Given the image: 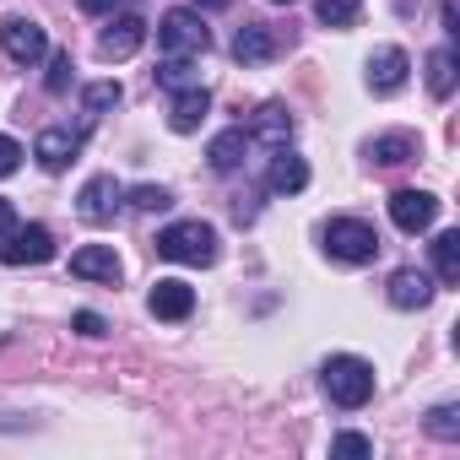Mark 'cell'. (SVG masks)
<instances>
[{
	"mask_svg": "<svg viewBox=\"0 0 460 460\" xmlns=\"http://www.w3.org/2000/svg\"><path fill=\"white\" fill-rule=\"evenodd\" d=\"M433 217H438V200L428 190H395L390 195V222L401 234H422V227H433Z\"/></svg>",
	"mask_w": 460,
	"mask_h": 460,
	"instance_id": "9c48e42d",
	"label": "cell"
},
{
	"mask_svg": "<svg viewBox=\"0 0 460 460\" xmlns=\"http://www.w3.org/2000/svg\"><path fill=\"white\" fill-rule=\"evenodd\" d=\"M266 184H271L277 195H298V190L309 184V163H304L298 152L277 146V157H271V173H266Z\"/></svg>",
	"mask_w": 460,
	"mask_h": 460,
	"instance_id": "d6986e66",
	"label": "cell"
},
{
	"mask_svg": "<svg viewBox=\"0 0 460 460\" xmlns=\"http://www.w3.org/2000/svg\"><path fill=\"white\" fill-rule=\"evenodd\" d=\"M119 200H125L119 179H114V173H98V179H87V184H82V195H76V211H82V222L103 227V222H114Z\"/></svg>",
	"mask_w": 460,
	"mask_h": 460,
	"instance_id": "52a82bcc",
	"label": "cell"
},
{
	"mask_svg": "<svg viewBox=\"0 0 460 460\" xmlns=\"http://www.w3.org/2000/svg\"><path fill=\"white\" fill-rule=\"evenodd\" d=\"M0 49H6V60H17V66H39V60L49 55V39H44L39 22L6 17V28H0Z\"/></svg>",
	"mask_w": 460,
	"mask_h": 460,
	"instance_id": "8992f818",
	"label": "cell"
},
{
	"mask_svg": "<svg viewBox=\"0 0 460 460\" xmlns=\"http://www.w3.org/2000/svg\"><path fill=\"white\" fill-rule=\"evenodd\" d=\"M250 141H266L271 152L288 146V141H293V114H288L282 103H261V109H255V125H250Z\"/></svg>",
	"mask_w": 460,
	"mask_h": 460,
	"instance_id": "e0dca14e",
	"label": "cell"
},
{
	"mask_svg": "<svg viewBox=\"0 0 460 460\" xmlns=\"http://www.w3.org/2000/svg\"><path fill=\"white\" fill-rule=\"evenodd\" d=\"M428 433L433 438H460V411L455 406H433L428 411Z\"/></svg>",
	"mask_w": 460,
	"mask_h": 460,
	"instance_id": "4316f807",
	"label": "cell"
},
{
	"mask_svg": "<svg viewBox=\"0 0 460 460\" xmlns=\"http://www.w3.org/2000/svg\"><path fill=\"white\" fill-rule=\"evenodd\" d=\"M157 255L163 261H179V266H211L217 261V227L211 222H173L157 234Z\"/></svg>",
	"mask_w": 460,
	"mask_h": 460,
	"instance_id": "7a4b0ae2",
	"label": "cell"
},
{
	"mask_svg": "<svg viewBox=\"0 0 460 460\" xmlns=\"http://www.w3.org/2000/svg\"><path fill=\"white\" fill-rule=\"evenodd\" d=\"M250 146H255V141H250V130H244V125H234V130L211 136L206 157H211V168H217V173H234V168H244V152H250Z\"/></svg>",
	"mask_w": 460,
	"mask_h": 460,
	"instance_id": "2e32d148",
	"label": "cell"
},
{
	"mask_svg": "<svg viewBox=\"0 0 460 460\" xmlns=\"http://www.w3.org/2000/svg\"><path fill=\"white\" fill-rule=\"evenodd\" d=\"M12 227H17V211H12V200H0V239H6Z\"/></svg>",
	"mask_w": 460,
	"mask_h": 460,
	"instance_id": "1f68e13d",
	"label": "cell"
},
{
	"mask_svg": "<svg viewBox=\"0 0 460 460\" xmlns=\"http://www.w3.org/2000/svg\"><path fill=\"white\" fill-rule=\"evenodd\" d=\"M200 6H227V0H200Z\"/></svg>",
	"mask_w": 460,
	"mask_h": 460,
	"instance_id": "836d02e7",
	"label": "cell"
},
{
	"mask_svg": "<svg viewBox=\"0 0 460 460\" xmlns=\"http://www.w3.org/2000/svg\"><path fill=\"white\" fill-rule=\"evenodd\" d=\"M358 12H363V0H314V17L325 28H352Z\"/></svg>",
	"mask_w": 460,
	"mask_h": 460,
	"instance_id": "603a6c76",
	"label": "cell"
},
{
	"mask_svg": "<svg viewBox=\"0 0 460 460\" xmlns=\"http://www.w3.org/2000/svg\"><path fill=\"white\" fill-rule=\"evenodd\" d=\"M325 395H331V406H341V411L368 406V401H374V363H363V358H352V352L331 358V363H325Z\"/></svg>",
	"mask_w": 460,
	"mask_h": 460,
	"instance_id": "6da1fadb",
	"label": "cell"
},
{
	"mask_svg": "<svg viewBox=\"0 0 460 460\" xmlns=\"http://www.w3.org/2000/svg\"><path fill=\"white\" fill-rule=\"evenodd\" d=\"M390 304H395V309H428V304H433V277H428V271H411V266L395 271V277H390Z\"/></svg>",
	"mask_w": 460,
	"mask_h": 460,
	"instance_id": "ac0fdd59",
	"label": "cell"
},
{
	"mask_svg": "<svg viewBox=\"0 0 460 460\" xmlns=\"http://www.w3.org/2000/svg\"><path fill=\"white\" fill-rule=\"evenodd\" d=\"M157 82H163V87H173V93H179V87H195V82H200V76H195V66H190V55H168V60H163V66H157Z\"/></svg>",
	"mask_w": 460,
	"mask_h": 460,
	"instance_id": "cb8c5ba5",
	"label": "cell"
},
{
	"mask_svg": "<svg viewBox=\"0 0 460 460\" xmlns=\"http://www.w3.org/2000/svg\"><path fill=\"white\" fill-rule=\"evenodd\" d=\"M157 49L163 55H190V60H200L206 49H211V33H206V22H200V12H168L163 22H157Z\"/></svg>",
	"mask_w": 460,
	"mask_h": 460,
	"instance_id": "277c9868",
	"label": "cell"
},
{
	"mask_svg": "<svg viewBox=\"0 0 460 460\" xmlns=\"http://www.w3.org/2000/svg\"><path fill=\"white\" fill-rule=\"evenodd\" d=\"M71 277H82V282H119L125 266H119L114 244H87V250L71 255Z\"/></svg>",
	"mask_w": 460,
	"mask_h": 460,
	"instance_id": "5bb4252c",
	"label": "cell"
},
{
	"mask_svg": "<svg viewBox=\"0 0 460 460\" xmlns=\"http://www.w3.org/2000/svg\"><path fill=\"white\" fill-rule=\"evenodd\" d=\"M76 152H82V130H71V125H49V130H39V141H33V157H39V168H49V173L71 168Z\"/></svg>",
	"mask_w": 460,
	"mask_h": 460,
	"instance_id": "ba28073f",
	"label": "cell"
},
{
	"mask_svg": "<svg viewBox=\"0 0 460 460\" xmlns=\"http://www.w3.org/2000/svg\"><path fill=\"white\" fill-rule=\"evenodd\" d=\"M271 6H293V0H271Z\"/></svg>",
	"mask_w": 460,
	"mask_h": 460,
	"instance_id": "e575fe53",
	"label": "cell"
},
{
	"mask_svg": "<svg viewBox=\"0 0 460 460\" xmlns=\"http://www.w3.org/2000/svg\"><path fill=\"white\" fill-rule=\"evenodd\" d=\"M152 314L157 320H168V325H179V320H190L195 314V288L190 282H179V277H163V282H152Z\"/></svg>",
	"mask_w": 460,
	"mask_h": 460,
	"instance_id": "4fadbf2b",
	"label": "cell"
},
{
	"mask_svg": "<svg viewBox=\"0 0 460 460\" xmlns=\"http://www.w3.org/2000/svg\"><path fill=\"white\" fill-rule=\"evenodd\" d=\"M411 157H417V141H411L406 130L368 141V163H379V168H395V163H411Z\"/></svg>",
	"mask_w": 460,
	"mask_h": 460,
	"instance_id": "ffe728a7",
	"label": "cell"
},
{
	"mask_svg": "<svg viewBox=\"0 0 460 460\" xmlns=\"http://www.w3.org/2000/svg\"><path fill=\"white\" fill-rule=\"evenodd\" d=\"M71 71H76V66H71V55L60 49V55L49 60V82H44V87H49V93H66V87H71Z\"/></svg>",
	"mask_w": 460,
	"mask_h": 460,
	"instance_id": "f1b7e54d",
	"label": "cell"
},
{
	"mask_svg": "<svg viewBox=\"0 0 460 460\" xmlns=\"http://www.w3.org/2000/svg\"><path fill=\"white\" fill-rule=\"evenodd\" d=\"M76 331H82V336H103V314L82 309V314H76Z\"/></svg>",
	"mask_w": 460,
	"mask_h": 460,
	"instance_id": "4dcf8cb0",
	"label": "cell"
},
{
	"mask_svg": "<svg viewBox=\"0 0 460 460\" xmlns=\"http://www.w3.org/2000/svg\"><path fill=\"white\" fill-rule=\"evenodd\" d=\"M406 71H411V60H406V49H395V44H385V49L368 55V87H374L379 98L401 93V87H406Z\"/></svg>",
	"mask_w": 460,
	"mask_h": 460,
	"instance_id": "7c38bea8",
	"label": "cell"
},
{
	"mask_svg": "<svg viewBox=\"0 0 460 460\" xmlns=\"http://www.w3.org/2000/svg\"><path fill=\"white\" fill-rule=\"evenodd\" d=\"M17 163H22V146H17L12 136H0V179L17 173Z\"/></svg>",
	"mask_w": 460,
	"mask_h": 460,
	"instance_id": "f546056e",
	"label": "cell"
},
{
	"mask_svg": "<svg viewBox=\"0 0 460 460\" xmlns=\"http://www.w3.org/2000/svg\"><path fill=\"white\" fill-rule=\"evenodd\" d=\"M119 103V82H93L87 93H82V109H87V119H98V114H109Z\"/></svg>",
	"mask_w": 460,
	"mask_h": 460,
	"instance_id": "d4e9b609",
	"label": "cell"
},
{
	"mask_svg": "<svg viewBox=\"0 0 460 460\" xmlns=\"http://www.w3.org/2000/svg\"><path fill=\"white\" fill-rule=\"evenodd\" d=\"M0 261L6 266H44V261H55V234L49 227H39V222H17L6 239H0Z\"/></svg>",
	"mask_w": 460,
	"mask_h": 460,
	"instance_id": "5b68a950",
	"label": "cell"
},
{
	"mask_svg": "<svg viewBox=\"0 0 460 460\" xmlns=\"http://www.w3.org/2000/svg\"><path fill=\"white\" fill-rule=\"evenodd\" d=\"M325 255L341 261V266H368L379 255L374 222H363V217H331L325 222Z\"/></svg>",
	"mask_w": 460,
	"mask_h": 460,
	"instance_id": "3957f363",
	"label": "cell"
},
{
	"mask_svg": "<svg viewBox=\"0 0 460 460\" xmlns=\"http://www.w3.org/2000/svg\"><path fill=\"white\" fill-rule=\"evenodd\" d=\"M206 109H211V93H206L200 82H195V87H179V93H173V109H168V125H173L179 136H190V130H200Z\"/></svg>",
	"mask_w": 460,
	"mask_h": 460,
	"instance_id": "9a60e30c",
	"label": "cell"
},
{
	"mask_svg": "<svg viewBox=\"0 0 460 460\" xmlns=\"http://www.w3.org/2000/svg\"><path fill=\"white\" fill-rule=\"evenodd\" d=\"M141 44H146V22H141L136 12H119V17L103 28V39H98V55H103V60H130Z\"/></svg>",
	"mask_w": 460,
	"mask_h": 460,
	"instance_id": "30bf717a",
	"label": "cell"
},
{
	"mask_svg": "<svg viewBox=\"0 0 460 460\" xmlns=\"http://www.w3.org/2000/svg\"><path fill=\"white\" fill-rule=\"evenodd\" d=\"M331 455H341V460H368L374 444H368L363 433H336V438H331Z\"/></svg>",
	"mask_w": 460,
	"mask_h": 460,
	"instance_id": "83f0119b",
	"label": "cell"
},
{
	"mask_svg": "<svg viewBox=\"0 0 460 460\" xmlns=\"http://www.w3.org/2000/svg\"><path fill=\"white\" fill-rule=\"evenodd\" d=\"M277 55H282V33L271 22H244L239 28V39H234V60L239 66H266Z\"/></svg>",
	"mask_w": 460,
	"mask_h": 460,
	"instance_id": "8fae6325",
	"label": "cell"
},
{
	"mask_svg": "<svg viewBox=\"0 0 460 460\" xmlns=\"http://www.w3.org/2000/svg\"><path fill=\"white\" fill-rule=\"evenodd\" d=\"M433 266H438V282H460V234H438L433 239Z\"/></svg>",
	"mask_w": 460,
	"mask_h": 460,
	"instance_id": "7402d4cb",
	"label": "cell"
},
{
	"mask_svg": "<svg viewBox=\"0 0 460 460\" xmlns=\"http://www.w3.org/2000/svg\"><path fill=\"white\" fill-rule=\"evenodd\" d=\"M114 6H125V0H82V12H114Z\"/></svg>",
	"mask_w": 460,
	"mask_h": 460,
	"instance_id": "d6a6232c",
	"label": "cell"
},
{
	"mask_svg": "<svg viewBox=\"0 0 460 460\" xmlns=\"http://www.w3.org/2000/svg\"><path fill=\"white\" fill-rule=\"evenodd\" d=\"M130 206H136V211H168L173 195H168L163 184H141V190H130Z\"/></svg>",
	"mask_w": 460,
	"mask_h": 460,
	"instance_id": "484cf974",
	"label": "cell"
},
{
	"mask_svg": "<svg viewBox=\"0 0 460 460\" xmlns=\"http://www.w3.org/2000/svg\"><path fill=\"white\" fill-rule=\"evenodd\" d=\"M428 93H433V98H449V93H455V49H449V44H438V49L428 55Z\"/></svg>",
	"mask_w": 460,
	"mask_h": 460,
	"instance_id": "44dd1931",
	"label": "cell"
}]
</instances>
